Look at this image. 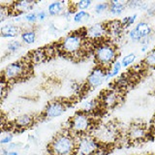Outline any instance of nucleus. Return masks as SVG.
Listing matches in <instances>:
<instances>
[{
    "label": "nucleus",
    "instance_id": "obj_32",
    "mask_svg": "<svg viewBox=\"0 0 155 155\" xmlns=\"http://www.w3.org/2000/svg\"><path fill=\"white\" fill-rule=\"evenodd\" d=\"M24 21H25L26 22L28 23H34V22H36L38 21H37V14L36 13H27L25 16H24Z\"/></svg>",
    "mask_w": 155,
    "mask_h": 155
},
{
    "label": "nucleus",
    "instance_id": "obj_3",
    "mask_svg": "<svg viewBox=\"0 0 155 155\" xmlns=\"http://www.w3.org/2000/svg\"><path fill=\"white\" fill-rule=\"evenodd\" d=\"M90 134L103 147L115 144L121 138V130L118 124L113 122L95 124Z\"/></svg>",
    "mask_w": 155,
    "mask_h": 155
},
{
    "label": "nucleus",
    "instance_id": "obj_8",
    "mask_svg": "<svg viewBox=\"0 0 155 155\" xmlns=\"http://www.w3.org/2000/svg\"><path fill=\"white\" fill-rule=\"evenodd\" d=\"M151 134L147 131V126L142 123H132L126 130L125 137L132 143H139L147 140L148 135Z\"/></svg>",
    "mask_w": 155,
    "mask_h": 155
},
{
    "label": "nucleus",
    "instance_id": "obj_43",
    "mask_svg": "<svg viewBox=\"0 0 155 155\" xmlns=\"http://www.w3.org/2000/svg\"><path fill=\"white\" fill-rule=\"evenodd\" d=\"M8 155H18V151H9Z\"/></svg>",
    "mask_w": 155,
    "mask_h": 155
},
{
    "label": "nucleus",
    "instance_id": "obj_27",
    "mask_svg": "<svg viewBox=\"0 0 155 155\" xmlns=\"http://www.w3.org/2000/svg\"><path fill=\"white\" fill-rule=\"evenodd\" d=\"M138 18V15L137 14H134L132 16H126L124 17L122 19H120V22L122 24V26L124 27V29L130 27L131 25H133V24L136 22Z\"/></svg>",
    "mask_w": 155,
    "mask_h": 155
},
{
    "label": "nucleus",
    "instance_id": "obj_21",
    "mask_svg": "<svg viewBox=\"0 0 155 155\" xmlns=\"http://www.w3.org/2000/svg\"><path fill=\"white\" fill-rule=\"evenodd\" d=\"M121 69H122V67H121L120 61L116 60L115 62H114V64L111 65L108 70H107L106 81H109L110 79H113V78L116 77L119 74V72H120Z\"/></svg>",
    "mask_w": 155,
    "mask_h": 155
},
{
    "label": "nucleus",
    "instance_id": "obj_17",
    "mask_svg": "<svg viewBox=\"0 0 155 155\" xmlns=\"http://www.w3.org/2000/svg\"><path fill=\"white\" fill-rule=\"evenodd\" d=\"M21 31V28L16 24H6L0 28V36L4 38H15Z\"/></svg>",
    "mask_w": 155,
    "mask_h": 155
},
{
    "label": "nucleus",
    "instance_id": "obj_34",
    "mask_svg": "<svg viewBox=\"0 0 155 155\" xmlns=\"http://www.w3.org/2000/svg\"><path fill=\"white\" fill-rule=\"evenodd\" d=\"M9 15H10L9 8L0 6V22H3L9 17Z\"/></svg>",
    "mask_w": 155,
    "mask_h": 155
},
{
    "label": "nucleus",
    "instance_id": "obj_15",
    "mask_svg": "<svg viewBox=\"0 0 155 155\" xmlns=\"http://www.w3.org/2000/svg\"><path fill=\"white\" fill-rule=\"evenodd\" d=\"M34 123H35V116L32 114H22L15 119V126L21 130L31 127Z\"/></svg>",
    "mask_w": 155,
    "mask_h": 155
},
{
    "label": "nucleus",
    "instance_id": "obj_29",
    "mask_svg": "<svg viewBox=\"0 0 155 155\" xmlns=\"http://www.w3.org/2000/svg\"><path fill=\"white\" fill-rule=\"evenodd\" d=\"M91 4L92 2L90 0H81V1L75 3V8L76 10H79V11H86L91 6Z\"/></svg>",
    "mask_w": 155,
    "mask_h": 155
},
{
    "label": "nucleus",
    "instance_id": "obj_25",
    "mask_svg": "<svg viewBox=\"0 0 155 155\" xmlns=\"http://www.w3.org/2000/svg\"><path fill=\"white\" fill-rule=\"evenodd\" d=\"M90 18V14L86 11H77L74 14V21L76 23H81L88 21Z\"/></svg>",
    "mask_w": 155,
    "mask_h": 155
},
{
    "label": "nucleus",
    "instance_id": "obj_24",
    "mask_svg": "<svg viewBox=\"0 0 155 155\" xmlns=\"http://www.w3.org/2000/svg\"><path fill=\"white\" fill-rule=\"evenodd\" d=\"M142 63L144 67L155 68V48L147 52V54L144 56Z\"/></svg>",
    "mask_w": 155,
    "mask_h": 155
},
{
    "label": "nucleus",
    "instance_id": "obj_13",
    "mask_svg": "<svg viewBox=\"0 0 155 155\" xmlns=\"http://www.w3.org/2000/svg\"><path fill=\"white\" fill-rule=\"evenodd\" d=\"M35 2L29 1V0H22V1L13 2L12 6L9 8L10 14H13L15 17L19 16L21 14H27L29 11L33 9Z\"/></svg>",
    "mask_w": 155,
    "mask_h": 155
},
{
    "label": "nucleus",
    "instance_id": "obj_33",
    "mask_svg": "<svg viewBox=\"0 0 155 155\" xmlns=\"http://www.w3.org/2000/svg\"><path fill=\"white\" fill-rule=\"evenodd\" d=\"M128 37H129V39L132 42H140V40L142 39L140 38V36L138 35V33L136 32V30L134 28H132L131 30H129V32H128Z\"/></svg>",
    "mask_w": 155,
    "mask_h": 155
},
{
    "label": "nucleus",
    "instance_id": "obj_11",
    "mask_svg": "<svg viewBox=\"0 0 155 155\" xmlns=\"http://www.w3.org/2000/svg\"><path fill=\"white\" fill-rule=\"evenodd\" d=\"M107 70L100 66H96L93 70L90 72V74L87 76L86 85L88 88H96L104 84L106 81Z\"/></svg>",
    "mask_w": 155,
    "mask_h": 155
},
{
    "label": "nucleus",
    "instance_id": "obj_38",
    "mask_svg": "<svg viewBox=\"0 0 155 155\" xmlns=\"http://www.w3.org/2000/svg\"><path fill=\"white\" fill-rule=\"evenodd\" d=\"M149 132L151 134H155V114L152 117L151 121H150V125H149Z\"/></svg>",
    "mask_w": 155,
    "mask_h": 155
},
{
    "label": "nucleus",
    "instance_id": "obj_20",
    "mask_svg": "<svg viewBox=\"0 0 155 155\" xmlns=\"http://www.w3.org/2000/svg\"><path fill=\"white\" fill-rule=\"evenodd\" d=\"M48 58L47 52L45 48H40V50H36L30 53V59L29 61L33 63H42Z\"/></svg>",
    "mask_w": 155,
    "mask_h": 155
},
{
    "label": "nucleus",
    "instance_id": "obj_14",
    "mask_svg": "<svg viewBox=\"0 0 155 155\" xmlns=\"http://www.w3.org/2000/svg\"><path fill=\"white\" fill-rule=\"evenodd\" d=\"M106 29L107 35L110 38H120L125 30L119 19H114L106 22Z\"/></svg>",
    "mask_w": 155,
    "mask_h": 155
},
{
    "label": "nucleus",
    "instance_id": "obj_10",
    "mask_svg": "<svg viewBox=\"0 0 155 155\" xmlns=\"http://www.w3.org/2000/svg\"><path fill=\"white\" fill-rule=\"evenodd\" d=\"M85 37L96 44L107 40L106 38L108 35H107L106 23L98 22L85 28Z\"/></svg>",
    "mask_w": 155,
    "mask_h": 155
},
{
    "label": "nucleus",
    "instance_id": "obj_36",
    "mask_svg": "<svg viewBox=\"0 0 155 155\" xmlns=\"http://www.w3.org/2000/svg\"><path fill=\"white\" fill-rule=\"evenodd\" d=\"M13 140V135H8L6 137H4L3 139L0 140V144H10L12 143Z\"/></svg>",
    "mask_w": 155,
    "mask_h": 155
},
{
    "label": "nucleus",
    "instance_id": "obj_42",
    "mask_svg": "<svg viewBox=\"0 0 155 155\" xmlns=\"http://www.w3.org/2000/svg\"><path fill=\"white\" fill-rule=\"evenodd\" d=\"M148 47H149V45H142V48H140V51H142V52H147Z\"/></svg>",
    "mask_w": 155,
    "mask_h": 155
},
{
    "label": "nucleus",
    "instance_id": "obj_30",
    "mask_svg": "<svg viewBox=\"0 0 155 155\" xmlns=\"http://www.w3.org/2000/svg\"><path fill=\"white\" fill-rule=\"evenodd\" d=\"M7 87H8V82L0 75V100H2L5 97V95H6Z\"/></svg>",
    "mask_w": 155,
    "mask_h": 155
},
{
    "label": "nucleus",
    "instance_id": "obj_19",
    "mask_svg": "<svg viewBox=\"0 0 155 155\" xmlns=\"http://www.w3.org/2000/svg\"><path fill=\"white\" fill-rule=\"evenodd\" d=\"M65 10H66V8H65V2H63V1L51 2L48 6V13L50 16H52V17L62 15Z\"/></svg>",
    "mask_w": 155,
    "mask_h": 155
},
{
    "label": "nucleus",
    "instance_id": "obj_6",
    "mask_svg": "<svg viewBox=\"0 0 155 155\" xmlns=\"http://www.w3.org/2000/svg\"><path fill=\"white\" fill-rule=\"evenodd\" d=\"M76 149L75 155H98L105 148L97 142L91 134L75 136Z\"/></svg>",
    "mask_w": 155,
    "mask_h": 155
},
{
    "label": "nucleus",
    "instance_id": "obj_31",
    "mask_svg": "<svg viewBox=\"0 0 155 155\" xmlns=\"http://www.w3.org/2000/svg\"><path fill=\"white\" fill-rule=\"evenodd\" d=\"M109 10V2H102L97 4L94 7V13L96 15H101Z\"/></svg>",
    "mask_w": 155,
    "mask_h": 155
},
{
    "label": "nucleus",
    "instance_id": "obj_22",
    "mask_svg": "<svg viewBox=\"0 0 155 155\" xmlns=\"http://www.w3.org/2000/svg\"><path fill=\"white\" fill-rule=\"evenodd\" d=\"M21 41L26 45H32L36 41V33L32 29L24 30L21 32Z\"/></svg>",
    "mask_w": 155,
    "mask_h": 155
},
{
    "label": "nucleus",
    "instance_id": "obj_16",
    "mask_svg": "<svg viewBox=\"0 0 155 155\" xmlns=\"http://www.w3.org/2000/svg\"><path fill=\"white\" fill-rule=\"evenodd\" d=\"M127 7V1H120V0H114L109 2L108 11L114 16H120L125 11Z\"/></svg>",
    "mask_w": 155,
    "mask_h": 155
},
{
    "label": "nucleus",
    "instance_id": "obj_35",
    "mask_svg": "<svg viewBox=\"0 0 155 155\" xmlns=\"http://www.w3.org/2000/svg\"><path fill=\"white\" fill-rule=\"evenodd\" d=\"M142 3L143 1H135V0L127 1V7H130L131 9H140L142 6Z\"/></svg>",
    "mask_w": 155,
    "mask_h": 155
},
{
    "label": "nucleus",
    "instance_id": "obj_18",
    "mask_svg": "<svg viewBox=\"0 0 155 155\" xmlns=\"http://www.w3.org/2000/svg\"><path fill=\"white\" fill-rule=\"evenodd\" d=\"M134 29L136 30V32L138 33V35L140 36V39L151 36L152 31H153L151 26H150L149 23L147 21H140L139 23H137V25L134 27Z\"/></svg>",
    "mask_w": 155,
    "mask_h": 155
},
{
    "label": "nucleus",
    "instance_id": "obj_26",
    "mask_svg": "<svg viewBox=\"0 0 155 155\" xmlns=\"http://www.w3.org/2000/svg\"><path fill=\"white\" fill-rule=\"evenodd\" d=\"M136 58H137V55H136L135 52H131L128 53L127 55H125L122 59H121L120 63H121V67L122 68H128L130 65H132L135 62Z\"/></svg>",
    "mask_w": 155,
    "mask_h": 155
},
{
    "label": "nucleus",
    "instance_id": "obj_12",
    "mask_svg": "<svg viewBox=\"0 0 155 155\" xmlns=\"http://www.w3.org/2000/svg\"><path fill=\"white\" fill-rule=\"evenodd\" d=\"M121 102V96L115 89H108L100 95L99 103L106 109H111Z\"/></svg>",
    "mask_w": 155,
    "mask_h": 155
},
{
    "label": "nucleus",
    "instance_id": "obj_40",
    "mask_svg": "<svg viewBox=\"0 0 155 155\" xmlns=\"http://www.w3.org/2000/svg\"><path fill=\"white\" fill-rule=\"evenodd\" d=\"M5 117H4V115L2 114V113L0 111V128H2L3 126L5 125Z\"/></svg>",
    "mask_w": 155,
    "mask_h": 155
},
{
    "label": "nucleus",
    "instance_id": "obj_39",
    "mask_svg": "<svg viewBox=\"0 0 155 155\" xmlns=\"http://www.w3.org/2000/svg\"><path fill=\"white\" fill-rule=\"evenodd\" d=\"M147 14L148 15V17H152L155 15V7L154 6H149V8L147 10Z\"/></svg>",
    "mask_w": 155,
    "mask_h": 155
},
{
    "label": "nucleus",
    "instance_id": "obj_28",
    "mask_svg": "<svg viewBox=\"0 0 155 155\" xmlns=\"http://www.w3.org/2000/svg\"><path fill=\"white\" fill-rule=\"evenodd\" d=\"M21 48V43L18 41V40H12L8 43L7 45V51L10 52V53H14L18 51L19 48Z\"/></svg>",
    "mask_w": 155,
    "mask_h": 155
},
{
    "label": "nucleus",
    "instance_id": "obj_9",
    "mask_svg": "<svg viewBox=\"0 0 155 155\" xmlns=\"http://www.w3.org/2000/svg\"><path fill=\"white\" fill-rule=\"evenodd\" d=\"M68 108V104L65 101L53 100L48 103L46 108L44 109L42 116L45 119H51L60 116L66 111Z\"/></svg>",
    "mask_w": 155,
    "mask_h": 155
},
{
    "label": "nucleus",
    "instance_id": "obj_23",
    "mask_svg": "<svg viewBox=\"0 0 155 155\" xmlns=\"http://www.w3.org/2000/svg\"><path fill=\"white\" fill-rule=\"evenodd\" d=\"M100 103L99 101L97 100H88V101H85L84 104H82L81 106V109L80 110H82L84 111V113L86 114H90L92 111H94L97 108L99 107Z\"/></svg>",
    "mask_w": 155,
    "mask_h": 155
},
{
    "label": "nucleus",
    "instance_id": "obj_4",
    "mask_svg": "<svg viewBox=\"0 0 155 155\" xmlns=\"http://www.w3.org/2000/svg\"><path fill=\"white\" fill-rule=\"evenodd\" d=\"M93 56L97 66H100L108 70L114 64V62L117 60V48H115L114 44H111L109 41H102L95 45L93 50Z\"/></svg>",
    "mask_w": 155,
    "mask_h": 155
},
{
    "label": "nucleus",
    "instance_id": "obj_37",
    "mask_svg": "<svg viewBox=\"0 0 155 155\" xmlns=\"http://www.w3.org/2000/svg\"><path fill=\"white\" fill-rule=\"evenodd\" d=\"M48 17V14L46 11H40L37 13V21H44Z\"/></svg>",
    "mask_w": 155,
    "mask_h": 155
},
{
    "label": "nucleus",
    "instance_id": "obj_41",
    "mask_svg": "<svg viewBox=\"0 0 155 155\" xmlns=\"http://www.w3.org/2000/svg\"><path fill=\"white\" fill-rule=\"evenodd\" d=\"M9 151L7 148H0V155H8Z\"/></svg>",
    "mask_w": 155,
    "mask_h": 155
},
{
    "label": "nucleus",
    "instance_id": "obj_5",
    "mask_svg": "<svg viewBox=\"0 0 155 155\" xmlns=\"http://www.w3.org/2000/svg\"><path fill=\"white\" fill-rule=\"evenodd\" d=\"M95 124L96 123L94 122L90 114L79 110L68 121L67 130H69L74 136L90 134Z\"/></svg>",
    "mask_w": 155,
    "mask_h": 155
},
{
    "label": "nucleus",
    "instance_id": "obj_2",
    "mask_svg": "<svg viewBox=\"0 0 155 155\" xmlns=\"http://www.w3.org/2000/svg\"><path fill=\"white\" fill-rule=\"evenodd\" d=\"M75 149L76 138L69 130L56 134L48 147L51 155H75Z\"/></svg>",
    "mask_w": 155,
    "mask_h": 155
},
{
    "label": "nucleus",
    "instance_id": "obj_1",
    "mask_svg": "<svg viewBox=\"0 0 155 155\" xmlns=\"http://www.w3.org/2000/svg\"><path fill=\"white\" fill-rule=\"evenodd\" d=\"M85 28L84 31L76 30L68 34L63 38L59 45V50L64 54H67L72 57H78L82 54H85Z\"/></svg>",
    "mask_w": 155,
    "mask_h": 155
},
{
    "label": "nucleus",
    "instance_id": "obj_7",
    "mask_svg": "<svg viewBox=\"0 0 155 155\" xmlns=\"http://www.w3.org/2000/svg\"><path fill=\"white\" fill-rule=\"evenodd\" d=\"M31 62H24V61H16L10 63L8 66L5 67V69L1 73V75L7 82L9 81H16L18 80H22L24 77L27 76L29 72Z\"/></svg>",
    "mask_w": 155,
    "mask_h": 155
}]
</instances>
